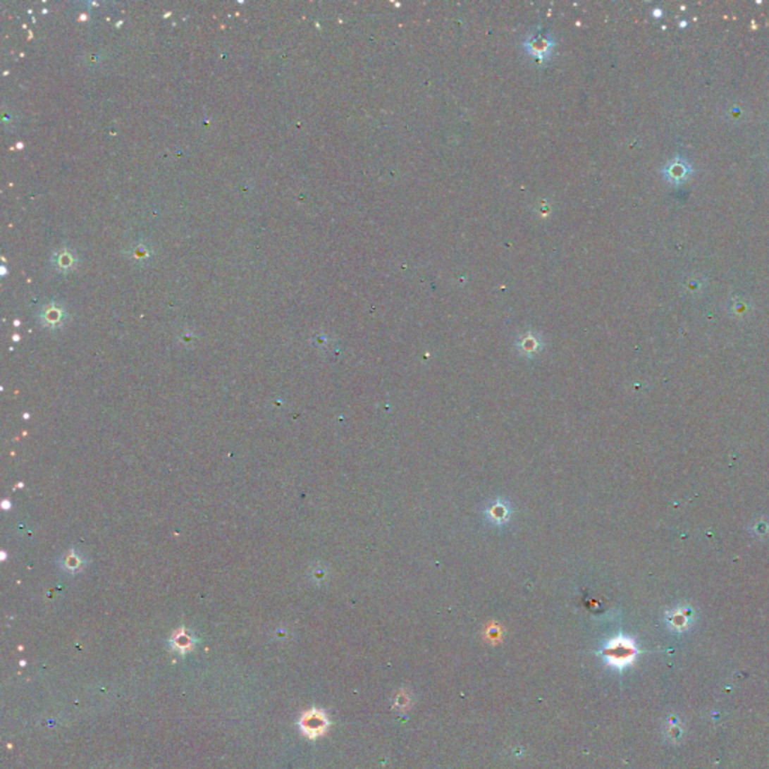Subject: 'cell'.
Segmentation results:
<instances>
[{
	"label": "cell",
	"instance_id": "1",
	"mask_svg": "<svg viewBox=\"0 0 769 769\" xmlns=\"http://www.w3.org/2000/svg\"><path fill=\"white\" fill-rule=\"evenodd\" d=\"M603 653L608 664H612L613 668L622 669L625 668V665L633 663L636 657V648L633 645V641L619 637L612 640L610 644L605 646Z\"/></svg>",
	"mask_w": 769,
	"mask_h": 769
},
{
	"label": "cell",
	"instance_id": "4",
	"mask_svg": "<svg viewBox=\"0 0 769 769\" xmlns=\"http://www.w3.org/2000/svg\"><path fill=\"white\" fill-rule=\"evenodd\" d=\"M173 646L178 649V651H187L190 646H191V640L188 636H176L173 639Z\"/></svg>",
	"mask_w": 769,
	"mask_h": 769
},
{
	"label": "cell",
	"instance_id": "3",
	"mask_svg": "<svg viewBox=\"0 0 769 769\" xmlns=\"http://www.w3.org/2000/svg\"><path fill=\"white\" fill-rule=\"evenodd\" d=\"M301 730L304 732L305 737L308 738H317L320 734H324L329 726L328 717L319 709H309L302 715L300 721Z\"/></svg>",
	"mask_w": 769,
	"mask_h": 769
},
{
	"label": "cell",
	"instance_id": "2",
	"mask_svg": "<svg viewBox=\"0 0 769 769\" xmlns=\"http://www.w3.org/2000/svg\"><path fill=\"white\" fill-rule=\"evenodd\" d=\"M691 173H693L691 164L688 163L687 159L682 158V156L672 158L670 161L663 167L664 179L668 180L670 185H673V187L682 185V183H685L688 180V178L691 176Z\"/></svg>",
	"mask_w": 769,
	"mask_h": 769
},
{
	"label": "cell",
	"instance_id": "5",
	"mask_svg": "<svg viewBox=\"0 0 769 769\" xmlns=\"http://www.w3.org/2000/svg\"><path fill=\"white\" fill-rule=\"evenodd\" d=\"M661 16H663V11H660V9L653 11V17H661Z\"/></svg>",
	"mask_w": 769,
	"mask_h": 769
}]
</instances>
